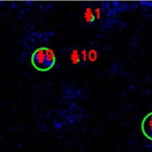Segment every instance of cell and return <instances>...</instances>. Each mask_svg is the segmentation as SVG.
Returning a JSON list of instances; mask_svg holds the SVG:
<instances>
[{"instance_id": "52a82bcc", "label": "cell", "mask_w": 152, "mask_h": 152, "mask_svg": "<svg viewBox=\"0 0 152 152\" xmlns=\"http://www.w3.org/2000/svg\"><path fill=\"white\" fill-rule=\"evenodd\" d=\"M80 53H81V57H82V63H85L87 61V60H88V52L85 49H82Z\"/></svg>"}, {"instance_id": "5b68a950", "label": "cell", "mask_w": 152, "mask_h": 152, "mask_svg": "<svg viewBox=\"0 0 152 152\" xmlns=\"http://www.w3.org/2000/svg\"><path fill=\"white\" fill-rule=\"evenodd\" d=\"M71 61L73 65H77L81 61H82V57H81V53L78 52V50L73 49L71 53Z\"/></svg>"}, {"instance_id": "8992f818", "label": "cell", "mask_w": 152, "mask_h": 152, "mask_svg": "<svg viewBox=\"0 0 152 152\" xmlns=\"http://www.w3.org/2000/svg\"><path fill=\"white\" fill-rule=\"evenodd\" d=\"M88 60L90 62H95L98 60V52L95 49H90L88 52Z\"/></svg>"}, {"instance_id": "ba28073f", "label": "cell", "mask_w": 152, "mask_h": 152, "mask_svg": "<svg viewBox=\"0 0 152 152\" xmlns=\"http://www.w3.org/2000/svg\"><path fill=\"white\" fill-rule=\"evenodd\" d=\"M94 13H95V16H96V19L99 20L101 18V10L99 7H97L94 11Z\"/></svg>"}, {"instance_id": "6da1fadb", "label": "cell", "mask_w": 152, "mask_h": 152, "mask_svg": "<svg viewBox=\"0 0 152 152\" xmlns=\"http://www.w3.org/2000/svg\"><path fill=\"white\" fill-rule=\"evenodd\" d=\"M31 63L38 70L46 71V48H39L32 53Z\"/></svg>"}, {"instance_id": "277c9868", "label": "cell", "mask_w": 152, "mask_h": 152, "mask_svg": "<svg viewBox=\"0 0 152 152\" xmlns=\"http://www.w3.org/2000/svg\"><path fill=\"white\" fill-rule=\"evenodd\" d=\"M83 16H84V19H85V20H86V22L88 24H92L93 21L96 19L95 13H94V12L92 11V9L90 7H87L85 9L84 13H83Z\"/></svg>"}, {"instance_id": "7a4b0ae2", "label": "cell", "mask_w": 152, "mask_h": 152, "mask_svg": "<svg viewBox=\"0 0 152 152\" xmlns=\"http://www.w3.org/2000/svg\"><path fill=\"white\" fill-rule=\"evenodd\" d=\"M142 130L144 135L152 141V112L144 118L142 124Z\"/></svg>"}, {"instance_id": "3957f363", "label": "cell", "mask_w": 152, "mask_h": 152, "mask_svg": "<svg viewBox=\"0 0 152 152\" xmlns=\"http://www.w3.org/2000/svg\"><path fill=\"white\" fill-rule=\"evenodd\" d=\"M56 55L51 48H46V71L49 70L55 64Z\"/></svg>"}]
</instances>
